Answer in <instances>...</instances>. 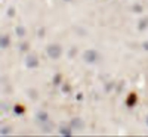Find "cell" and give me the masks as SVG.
Returning a JSON list of instances; mask_svg holds the SVG:
<instances>
[{"mask_svg":"<svg viewBox=\"0 0 148 137\" xmlns=\"http://www.w3.org/2000/svg\"><path fill=\"white\" fill-rule=\"evenodd\" d=\"M101 59V55L98 53L96 50H93V49H89V50H84L83 52V60L86 62V64H96L98 60Z\"/></svg>","mask_w":148,"mask_h":137,"instance_id":"obj_1","label":"cell"},{"mask_svg":"<svg viewBox=\"0 0 148 137\" xmlns=\"http://www.w3.org/2000/svg\"><path fill=\"white\" fill-rule=\"evenodd\" d=\"M46 53L51 59L56 60V59L61 58V55H62V47H61L59 44H51V46L46 47Z\"/></svg>","mask_w":148,"mask_h":137,"instance_id":"obj_2","label":"cell"},{"mask_svg":"<svg viewBox=\"0 0 148 137\" xmlns=\"http://www.w3.org/2000/svg\"><path fill=\"white\" fill-rule=\"evenodd\" d=\"M25 66L28 69H36V68H39V59H37L34 55H28L25 58Z\"/></svg>","mask_w":148,"mask_h":137,"instance_id":"obj_3","label":"cell"},{"mask_svg":"<svg viewBox=\"0 0 148 137\" xmlns=\"http://www.w3.org/2000/svg\"><path fill=\"white\" fill-rule=\"evenodd\" d=\"M70 125H71V128L73 130H83L84 128V121L82 119V118H73L71 121H70Z\"/></svg>","mask_w":148,"mask_h":137,"instance_id":"obj_4","label":"cell"},{"mask_svg":"<svg viewBox=\"0 0 148 137\" xmlns=\"http://www.w3.org/2000/svg\"><path fill=\"white\" fill-rule=\"evenodd\" d=\"M36 118H37V121H39L40 124H47L49 122V114L46 111H39L36 114Z\"/></svg>","mask_w":148,"mask_h":137,"instance_id":"obj_5","label":"cell"},{"mask_svg":"<svg viewBox=\"0 0 148 137\" xmlns=\"http://www.w3.org/2000/svg\"><path fill=\"white\" fill-rule=\"evenodd\" d=\"M136 102H138L136 93H130V94L126 97V106H127V108H133L135 105H136Z\"/></svg>","mask_w":148,"mask_h":137,"instance_id":"obj_6","label":"cell"},{"mask_svg":"<svg viewBox=\"0 0 148 137\" xmlns=\"http://www.w3.org/2000/svg\"><path fill=\"white\" fill-rule=\"evenodd\" d=\"M59 134L61 136H65V137H71L73 136V128H71V125L68 127V125H61L59 127Z\"/></svg>","mask_w":148,"mask_h":137,"instance_id":"obj_7","label":"cell"},{"mask_svg":"<svg viewBox=\"0 0 148 137\" xmlns=\"http://www.w3.org/2000/svg\"><path fill=\"white\" fill-rule=\"evenodd\" d=\"M9 43H10V40H9L8 34H3L2 37H0V49H2V50H5V49L9 47Z\"/></svg>","mask_w":148,"mask_h":137,"instance_id":"obj_8","label":"cell"},{"mask_svg":"<svg viewBox=\"0 0 148 137\" xmlns=\"http://www.w3.org/2000/svg\"><path fill=\"white\" fill-rule=\"evenodd\" d=\"M14 114L15 115H24V114H25V106H24V105H21V103H16L15 106H14Z\"/></svg>","mask_w":148,"mask_h":137,"instance_id":"obj_9","label":"cell"},{"mask_svg":"<svg viewBox=\"0 0 148 137\" xmlns=\"http://www.w3.org/2000/svg\"><path fill=\"white\" fill-rule=\"evenodd\" d=\"M138 30H139V31H145V30H148V16L139 19V22H138Z\"/></svg>","mask_w":148,"mask_h":137,"instance_id":"obj_10","label":"cell"},{"mask_svg":"<svg viewBox=\"0 0 148 137\" xmlns=\"http://www.w3.org/2000/svg\"><path fill=\"white\" fill-rule=\"evenodd\" d=\"M15 33H16L18 37H24V35L27 34V30H25V27H24V25H18L15 28Z\"/></svg>","mask_w":148,"mask_h":137,"instance_id":"obj_11","label":"cell"},{"mask_svg":"<svg viewBox=\"0 0 148 137\" xmlns=\"http://www.w3.org/2000/svg\"><path fill=\"white\" fill-rule=\"evenodd\" d=\"M52 83H53V85H61V83H62V75H61V74H55Z\"/></svg>","mask_w":148,"mask_h":137,"instance_id":"obj_12","label":"cell"},{"mask_svg":"<svg viewBox=\"0 0 148 137\" xmlns=\"http://www.w3.org/2000/svg\"><path fill=\"white\" fill-rule=\"evenodd\" d=\"M18 47H19V50H21V52H28V50H30V43H27V41H22V43H21Z\"/></svg>","mask_w":148,"mask_h":137,"instance_id":"obj_13","label":"cell"},{"mask_svg":"<svg viewBox=\"0 0 148 137\" xmlns=\"http://www.w3.org/2000/svg\"><path fill=\"white\" fill-rule=\"evenodd\" d=\"M132 10L135 12V14H141V12L144 10V7H142V5H139V3H135V5L132 6Z\"/></svg>","mask_w":148,"mask_h":137,"instance_id":"obj_14","label":"cell"},{"mask_svg":"<svg viewBox=\"0 0 148 137\" xmlns=\"http://www.w3.org/2000/svg\"><path fill=\"white\" fill-rule=\"evenodd\" d=\"M45 33H46V28H45V27H40L39 30H37V37H39V39H43Z\"/></svg>","mask_w":148,"mask_h":137,"instance_id":"obj_15","label":"cell"},{"mask_svg":"<svg viewBox=\"0 0 148 137\" xmlns=\"http://www.w3.org/2000/svg\"><path fill=\"white\" fill-rule=\"evenodd\" d=\"M61 92H62V93H70V92H71V85L65 83L62 87H61Z\"/></svg>","mask_w":148,"mask_h":137,"instance_id":"obj_16","label":"cell"},{"mask_svg":"<svg viewBox=\"0 0 148 137\" xmlns=\"http://www.w3.org/2000/svg\"><path fill=\"white\" fill-rule=\"evenodd\" d=\"M111 89H114V83H113V81H110V83L105 84V93H110Z\"/></svg>","mask_w":148,"mask_h":137,"instance_id":"obj_17","label":"cell"},{"mask_svg":"<svg viewBox=\"0 0 148 137\" xmlns=\"http://www.w3.org/2000/svg\"><path fill=\"white\" fill-rule=\"evenodd\" d=\"M76 52H77V47H71V49H70V52H68V58L73 59L74 56H76Z\"/></svg>","mask_w":148,"mask_h":137,"instance_id":"obj_18","label":"cell"},{"mask_svg":"<svg viewBox=\"0 0 148 137\" xmlns=\"http://www.w3.org/2000/svg\"><path fill=\"white\" fill-rule=\"evenodd\" d=\"M8 16L9 18H14L15 16V7H9L8 9Z\"/></svg>","mask_w":148,"mask_h":137,"instance_id":"obj_19","label":"cell"},{"mask_svg":"<svg viewBox=\"0 0 148 137\" xmlns=\"http://www.w3.org/2000/svg\"><path fill=\"white\" fill-rule=\"evenodd\" d=\"M9 133H10V130L8 127H2V131H0V134H2V136H8Z\"/></svg>","mask_w":148,"mask_h":137,"instance_id":"obj_20","label":"cell"},{"mask_svg":"<svg viewBox=\"0 0 148 137\" xmlns=\"http://www.w3.org/2000/svg\"><path fill=\"white\" fill-rule=\"evenodd\" d=\"M8 111H9V105L2 102V112H8Z\"/></svg>","mask_w":148,"mask_h":137,"instance_id":"obj_21","label":"cell"},{"mask_svg":"<svg viewBox=\"0 0 148 137\" xmlns=\"http://www.w3.org/2000/svg\"><path fill=\"white\" fill-rule=\"evenodd\" d=\"M76 100H79V102L83 100V94H82V93H77V94H76Z\"/></svg>","mask_w":148,"mask_h":137,"instance_id":"obj_22","label":"cell"},{"mask_svg":"<svg viewBox=\"0 0 148 137\" xmlns=\"http://www.w3.org/2000/svg\"><path fill=\"white\" fill-rule=\"evenodd\" d=\"M142 47H144V50L148 52V41H144V43H142Z\"/></svg>","mask_w":148,"mask_h":137,"instance_id":"obj_23","label":"cell"},{"mask_svg":"<svg viewBox=\"0 0 148 137\" xmlns=\"http://www.w3.org/2000/svg\"><path fill=\"white\" fill-rule=\"evenodd\" d=\"M64 2H73V0H64Z\"/></svg>","mask_w":148,"mask_h":137,"instance_id":"obj_24","label":"cell"},{"mask_svg":"<svg viewBox=\"0 0 148 137\" xmlns=\"http://www.w3.org/2000/svg\"><path fill=\"white\" fill-rule=\"evenodd\" d=\"M147 125H148V117H147Z\"/></svg>","mask_w":148,"mask_h":137,"instance_id":"obj_25","label":"cell"}]
</instances>
